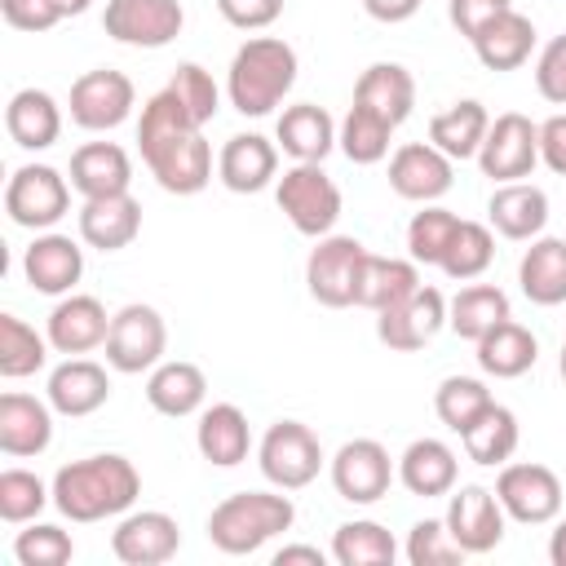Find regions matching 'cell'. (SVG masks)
<instances>
[{
    "instance_id": "1",
    "label": "cell",
    "mask_w": 566,
    "mask_h": 566,
    "mask_svg": "<svg viewBox=\"0 0 566 566\" xmlns=\"http://www.w3.org/2000/svg\"><path fill=\"white\" fill-rule=\"evenodd\" d=\"M53 509L66 517V522H106V517H124L137 495H142V473L128 455H84V460H71L53 473Z\"/></svg>"
},
{
    "instance_id": "2",
    "label": "cell",
    "mask_w": 566,
    "mask_h": 566,
    "mask_svg": "<svg viewBox=\"0 0 566 566\" xmlns=\"http://www.w3.org/2000/svg\"><path fill=\"white\" fill-rule=\"evenodd\" d=\"M296 84V49L279 35H252L234 49L226 71V97L239 115H270Z\"/></svg>"
},
{
    "instance_id": "3",
    "label": "cell",
    "mask_w": 566,
    "mask_h": 566,
    "mask_svg": "<svg viewBox=\"0 0 566 566\" xmlns=\"http://www.w3.org/2000/svg\"><path fill=\"white\" fill-rule=\"evenodd\" d=\"M292 522L296 504L283 491H234L208 513V544L230 557H248L274 535L292 531Z\"/></svg>"
},
{
    "instance_id": "4",
    "label": "cell",
    "mask_w": 566,
    "mask_h": 566,
    "mask_svg": "<svg viewBox=\"0 0 566 566\" xmlns=\"http://www.w3.org/2000/svg\"><path fill=\"white\" fill-rule=\"evenodd\" d=\"M274 199L292 230L305 239H323L340 221V186L323 172V164H292L274 181Z\"/></svg>"
},
{
    "instance_id": "5",
    "label": "cell",
    "mask_w": 566,
    "mask_h": 566,
    "mask_svg": "<svg viewBox=\"0 0 566 566\" xmlns=\"http://www.w3.org/2000/svg\"><path fill=\"white\" fill-rule=\"evenodd\" d=\"M256 464H261V473H265L270 486L301 491V486H310L323 473L327 455H323V442H318V433L310 424H301V420H274L261 433Z\"/></svg>"
},
{
    "instance_id": "6",
    "label": "cell",
    "mask_w": 566,
    "mask_h": 566,
    "mask_svg": "<svg viewBox=\"0 0 566 566\" xmlns=\"http://www.w3.org/2000/svg\"><path fill=\"white\" fill-rule=\"evenodd\" d=\"M71 181L49 168V164H22L13 168L9 186H4V212L13 226L22 230H53L66 212H71Z\"/></svg>"
},
{
    "instance_id": "7",
    "label": "cell",
    "mask_w": 566,
    "mask_h": 566,
    "mask_svg": "<svg viewBox=\"0 0 566 566\" xmlns=\"http://www.w3.org/2000/svg\"><path fill=\"white\" fill-rule=\"evenodd\" d=\"M106 363L124 376H142L150 367L164 363V349H168V327H164V314L155 305H124L111 314V332H106Z\"/></svg>"
},
{
    "instance_id": "8",
    "label": "cell",
    "mask_w": 566,
    "mask_h": 566,
    "mask_svg": "<svg viewBox=\"0 0 566 566\" xmlns=\"http://www.w3.org/2000/svg\"><path fill=\"white\" fill-rule=\"evenodd\" d=\"M539 164V124L522 111H504L491 119L486 142L478 150V168L482 177L500 181H526Z\"/></svg>"
},
{
    "instance_id": "9",
    "label": "cell",
    "mask_w": 566,
    "mask_h": 566,
    "mask_svg": "<svg viewBox=\"0 0 566 566\" xmlns=\"http://www.w3.org/2000/svg\"><path fill=\"white\" fill-rule=\"evenodd\" d=\"M495 500L504 504V517H513L522 526H544V522H557V513H562V478L535 460L500 464Z\"/></svg>"
},
{
    "instance_id": "10",
    "label": "cell",
    "mask_w": 566,
    "mask_h": 566,
    "mask_svg": "<svg viewBox=\"0 0 566 566\" xmlns=\"http://www.w3.org/2000/svg\"><path fill=\"white\" fill-rule=\"evenodd\" d=\"M367 248L354 234H323L314 239L310 256H305V287L318 305L327 310H345L354 305V283H358V265H363Z\"/></svg>"
},
{
    "instance_id": "11",
    "label": "cell",
    "mask_w": 566,
    "mask_h": 566,
    "mask_svg": "<svg viewBox=\"0 0 566 566\" xmlns=\"http://www.w3.org/2000/svg\"><path fill=\"white\" fill-rule=\"evenodd\" d=\"M181 27H186L181 0H106L102 13V31L128 49H164L181 35Z\"/></svg>"
},
{
    "instance_id": "12",
    "label": "cell",
    "mask_w": 566,
    "mask_h": 566,
    "mask_svg": "<svg viewBox=\"0 0 566 566\" xmlns=\"http://www.w3.org/2000/svg\"><path fill=\"white\" fill-rule=\"evenodd\" d=\"M71 119L84 128V133H111L119 128L133 106H137V88L124 71L115 66H97V71H84L75 84H71Z\"/></svg>"
},
{
    "instance_id": "13",
    "label": "cell",
    "mask_w": 566,
    "mask_h": 566,
    "mask_svg": "<svg viewBox=\"0 0 566 566\" xmlns=\"http://www.w3.org/2000/svg\"><path fill=\"white\" fill-rule=\"evenodd\" d=\"M327 473L345 504H376L380 495H389L398 464L389 460V451L376 438H354L327 460Z\"/></svg>"
},
{
    "instance_id": "14",
    "label": "cell",
    "mask_w": 566,
    "mask_h": 566,
    "mask_svg": "<svg viewBox=\"0 0 566 566\" xmlns=\"http://www.w3.org/2000/svg\"><path fill=\"white\" fill-rule=\"evenodd\" d=\"M442 327H447V296L438 287H424V283L407 301H398V305H389V310L376 314V336L394 354L424 349Z\"/></svg>"
},
{
    "instance_id": "15",
    "label": "cell",
    "mask_w": 566,
    "mask_h": 566,
    "mask_svg": "<svg viewBox=\"0 0 566 566\" xmlns=\"http://www.w3.org/2000/svg\"><path fill=\"white\" fill-rule=\"evenodd\" d=\"M177 548H181V526L164 509L124 513L119 526L111 531V553L124 566H164L177 557Z\"/></svg>"
},
{
    "instance_id": "16",
    "label": "cell",
    "mask_w": 566,
    "mask_h": 566,
    "mask_svg": "<svg viewBox=\"0 0 566 566\" xmlns=\"http://www.w3.org/2000/svg\"><path fill=\"white\" fill-rule=\"evenodd\" d=\"M455 181V159L433 142H407L389 155V190L411 203H438Z\"/></svg>"
},
{
    "instance_id": "17",
    "label": "cell",
    "mask_w": 566,
    "mask_h": 566,
    "mask_svg": "<svg viewBox=\"0 0 566 566\" xmlns=\"http://www.w3.org/2000/svg\"><path fill=\"white\" fill-rule=\"evenodd\" d=\"M106 332H111V314L97 296L88 292H66L57 296V305L49 310V323H44V336L57 354L75 358V354H93L106 345Z\"/></svg>"
},
{
    "instance_id": "18",
    "label": "cell",
    "mask_w": 566,
    "mask_h": 566,
    "mask_svg": "<svg viewBox=\"0 0 566 566\" xmlns=\"http://www.w3.org/2000/svg\"><path fill=\"white\" fill-rule=\"evenodd\" d=\"M442 517H447L451 539H455L469 557L491 553V548L504 539V504L495 500V491H486V486H478V482L451 491Z\"/></svg>"
},
{
    "instance_id": "19",
    "label": "cell",
    "mask_w": 566,
    "mask_h": 566,
    "mask_svg": "<svg viewBox=\"0 0 566 566\" xmlns=\"http://www.w3.org/2000/svg\"><path fill=\"white\" fill-rule=\"evenodd\" d=\"M22 274L35 292L44 296H66L75 292L80 274H84V248L71 239V234H57V230H40L31 239V248L22 252Z\"/></svg>"
},
{
    "instance_id": "20",
    "label": "cell",
    "mask_w": 566,
    "mask_h": 566,
    "mask_svg": "<svg viewBox=\"0 0 566 566\" xmlns=\"http://www.w3.org/2000/svg\"><path fill=\"white\" fill-rule=\"evenodd\" d=\"M146 168L159 181V190H168V195H199L212 181V146L203 142V128H190L177 142L150 150Z\"/></svg>"
},
{
    "instance_id": "21",
    "label": "cell",
    "mask_w": 566,
    "mask_h": 566,
    "mask_svg": "<svg viewBox=\"0 0 566 566\" xmlns=\"http://www.w3.org/2000/svg\"><path fill=\"white\" fill-rule=\"evenodd\" d=\"M44 394H49V407H53L57 416L80 420V416H93L97 407H106V398H111V376H106L102 363L75 354V358H62V363L49 371Z\"/></svg>"
},
{
    "instance_id": "22",
    "label": "cell",
    "mask_w": 566,
    "mask_h": 566,
    "mask_svg": "<svg viewBox=\"0 0 566 566\" xmlns=\"http://www.w3.org/2000/svg\"><path fill=\"white\" fill-rule=\"evenodd\" d=\"M217 177L234 195H256L279 181V142L261 133H234L217 155Z\"/></svg>"
},
{
    "instance_id": "23",
    "label": "cell",
    "mask_w": 566,
    "mask_h": 566,
    "mask_svg": "<svg viewBox=\"0 0 566 566\" xmlns=\"http://www.w3.org/2000/svg\"><path fill=\"white\" fill-rule=\"evenodd\" d=\"M486 217L495 234L513 243H531L548 226V195L535 181H500L486 199Z\"/></svg>"
},
{
    "instance_id": "24",
    "label": "cell",
    "mask_w": 566,
    "mask_h": 566,
    "mask_svg": "<svg viewBox=\"0 0 566 566\" xmlns=\"http://www.w3.org/2000/svg\"><path fill=\"white\" fill-rule=\"evenodd\" d=\"M53 442V407L31 394H0V451L9 460H31Z\"/></svg>"
},
{
    "instance_id": "25",
    "label": "cell",
    "mask_w": 566,
    "mask_h": 566,
    "mask_svg": "<svg viewBox=\"0 0 566 566\" xmlns=\"http://www.w3.org/2000/svg\"><path fill=\"white\" fill-rule=\"evenodd\" d=\"M142 234V203L124 195H97L80 208V239L97 252H119Z\"/></svg>"
},
{
    "instance_id": "26",
    "label": "cell",
    "mask_w": 566,
    "mask_h": 566,
    "mask_svg": "<svg viewBox=\"0 0 566 566\" xmlns=\"http://www.w3.org/2000/svg\"><path fill=\"white\" fill-rule=\"evenodd\" d=\"M336 128H340V124H336L323 106L296 102V106H287V111L279 115L274 142H279V150L292 155L296 164H323V159L336 150Z\"/></svg>"
},
{
    "instance_id": "27",
    "label": "cell",
    "mask_w": 566,
    "mask_h": 566,
    "mask_svg": "<svg viewBox=\"0 0 566 566\" xmlns=\"http://www.w3.org/2000/svg\"><path fill=\"white\" fill-rule=\"evenodd\" d=\"M195 447L208 464L217 469H234L248 460L252 451V429H248V416L234 407V402H212L199 411V424H195Z\"/></svg>"
},
{
    "instance_id": "28",
    "label": "cell",
    "mask_w": 566,
    "mask_h": 566,
    "mask_svg": "<svg viewBox=\"0 0 566 566\" xmlns=\"http://www.w3.org/2000/svg\"><path fill=\"white\" fill-rule=\"evenodd\" d=\"M455 473H460V460L442 438H416L398 455V482L420 500L451 495L455 491Z\"/></svg>"
},
{
    "instance_id": "29",
    "label": "cell",
    "mask_w": 566,
    "mask_h": 566,
    "mask_svg": "<svg viewBox=\"0 0 566 566\" xmlns=\"http://www.w3.org/2000/svg\"><path fill=\"white\" fill-rule=\"evenodd\" d=\"M420 287V265L411 256H376L367 252L358 265V283H354V305L380 314L398 301H407Z\"/></svg>"
},
{
    "instance_id": "30",
    "label": "cell",
    "mask_w": 566,
    "mask_h": 566,
    "mask_svg": "<svg viewBox=\"0 0 566 566\" xmlns=\"http://www.w3.org/2000/svg\"><path fill=\"white\" fill-rule=\"evenodd\" d=\"M354 106H367L385 124H402L416 106V80L402 62H371L354 84Z\"/></svg>"
},
{
    "instance_id": "31",
    "label": "cell",
    "mask_w": 566,
    "mask_h": 566,
    "mask_svg": "<svg viewBox=\"0 0 566 566\" xmlns=\"http://www.w3.org/2000/svg\"><path fill=\"white\" fill-rule=\"evenodd\" d=\"M4 128L22 150H49L62 137V106L44 88H18L4 106Z\"/></svg>"
},
{
    "instance_id": "32",
    "label": "cell",
    "mask_w": 566,
    "mask_h": 566,
    "mask_svg": "<svg viewBox=\"0 0 566 566\" xmlns=\"http://www.w3.org/2000/svg\"><path fill=\"white\" fill-rule=\"evenodd\" d=\"M71 186L84 199L124 195L133 186V159H128V150L115 146V142H84L71 155Z\"/></svg>"
},
{
    "instance_id": "33",
    "label": "cell",
    "mask_w": 566,
    "mask_h": 566,
    "mask_svg": "<svg viewBox=\"0 0 566 566\" xmlns=\"http://www.w3.org/2000/svg\"><path fill=\"white\" fill-rule=\"evenodd\" d=\"M203 398H208V376L186 358H164L146 376V402L159 416H172V420L195 416L203 407Z\"/></svg>"
},
{
    "instance_id": "34",
    "label": "cell",
    "mask_w": 566,
    "mask_h": 566,
    "mask_svg": "<svg viewBox=\"0 0 566 566\" xmlns=\"http://www.w3.org/2000/svg\"><path fill=\"white\" fill-rule=\"evenodd\" d=\"M469 44H473V53H478V62L486 71H517L535 49V22L526 13H517V9H504Z\"/></svg>"
},
{
    "instance_id": "35",
    "label": "cell",
    "mask_w": 566,
    "mask_h": 566,
    "mask_svg": "<svg viewBox=\"0 0 566 566\" xmlns=\"http://www.w3.org/2000/svg\"><path fill=\"white\" fill-rule=\"evenodd\" d=\"M517 283L531 305H562L566 301V239L539 234L517 261Z\"/></svg>"
},
{
    "instance_id": "36",
    "label": "cell",
    "mask_w": 566,
    "mask_h": 566,
    "mask_svg": "<svg viewBox=\"0 0 566 566\" xmlns=\"http://www.w3.org/2000/svg\"><path fill=\"white\" fill-rule=\"evenodd\" d=\"M473 358H478V367H482L486 376H495V380H517V376H526V371L535 367L539 340H535L531 327L504 318V323H495V327L478 340V354H473Z\"/></svg>"
},
{
    "instance_id": "37",
    "label": "cell",
    "mask_w": 566,
    "mask_h": 566,
    "mask_svg": "<svg viewBox=\"0 0 566 566\" xmlns=\"http://www.w3.org/2000/svg\"><path fill=\"white\" fill-rule=\"evenodd\" d=\"M486 128H491V115L478 97H464V102H451L447 111H438L429 119V142L447 155V159H478L482 142H486Z\"/></svg>"
},
{
    "instance_id": "38",
    "label": "cell",
    "mask_w": 566,
    "mask_h": 566,
    "mask_svg": "<svg viewBox=\"0 0 566 566\" xmlns=\"http://www.w3.org/2000/svg\"><path fill=\"white\" fill-rule=\"evenodd\" d=\"M513 318L509 314V296L495 287V283H469L460 287L451 301H447V327L460 336V340H482L495 323Z\"/></svg>"
},
{
    "instance_id": "39",
    "label": "cell",
    "mask_w": 566,
    "mask_h": 566,
    "mask_svg": "<svg viewBox=\"0 0 566 566\" xmlns=\"http://www.w3.org/2000/svg\"><path fill=\"white\" fill-rule=\"evenodd\" d=\"M460 442H464V455H469L473 464L500 469V464L513 460V451H517V442H522V429H517V416H513L509 407L491 402V407L460 433Z\"/></svg>"
},
{
    "instance_id": "40",
    "label": "cell",
    "mask_w": 566,
    "mask_h": 566,
    "mask_svg": "<svg viewBox=\"0 0 566 566\" xmlns=\"http://www.w3.org/2000/svg\"><path fill=\"white\" fill-rule=\"evenodd\" d=\"M332 557L340 566H394L398 557V544L394 535L371 522V517H354V522H340L336 535H332Z\"/></svg>"
},
{
    "instance_id": "41",
    "label": "cell",
    "mask_w": 566,
    "mask_h": 566,
    "mask_svg": "<svg viewBox=\"0 0 566 566\" xmlns=\"http://www.w3.org/2000/svg\"><path fill=\"white\" fill-rule=\"evenodd\" d=\"M49 336H40L31 323H22L18 314H0V376L4 380H22L35 376L49 363Z\"/></svg>"
},
{
    "instance_id": "42",
    "label": "cell",
    "mask_w": 566,
    "mask_h": 566,
    "mask_svg": "<svg viewBox=\"0 0 566 566\" xmlns=\"http://www.w3.org/2000/svg\"><path fill=\"white\" fill-rule=\"evenodd\" d=\"M389 137H394V124H385L367 106H349L336 128V146L349 164H380L389 155Z\"/></svg>"
},
{
    "instance_id": "43",
    "label": "cell",
    "mask_w": 566,
    "mask_h": 566,
    "mask_svg": "<svg viewBox=\"0 0 566 566\" xmlns=\"http://www.w3.org/2000/svg\"><path fill=\"white\" fill-rule=\"evenodd\" d=\"M491 261H495V234H491V226H482V221H460L438 270H442L447 279H455V283H469V279H482Z\"/></svg>"
},
{
    "instance_id": "44",
    "label": "cell",
    "mask_w": 566,
    "mask_h": 566,
    "mask_svg": "<svg viewBox=\"0 0 566 566\" xmlns=\"http://www.w3.org/2000/svg\"><path fill=\"white\" fill-rule=\"evenodd\" d=\"M190 128H199V124L186 115V106L177 102V93H172V88H159L155 97H146L142 119H137V146H142V159H146L150 150L177 142V137L190 133Z\"/></svg>"
},
{
    "instance_id": "45",
    "label": "cell",
    "mask_w": 566,
    "mask_h": 566,
    "mask_svg": "<svg viewBox=\"0 0 566 566\" xmlns=\"http://www.w3.org/2000/svg\"><path fill=\"white\" fill-rule=\"evenodd\" d=\"M455 226H460V217L451 208L420 203V212L407 221V252H411V261L416 265H442Z\"/></svg>"
},
{
    "instance_id": "46",
    "label": "cell",
    "mask_w": 566,
    "mask_h": 566,
    "mask_svg": "<svg viewBox=\"0 0 566 566\" xmlns=\"http://www.w3.org/2000/svg\"><path fill=\"white\" fill-rule=\"evenodd\" d=\"M491 402H495V398H491V389H486L478 376H447V380L438 385V394H433V411H438V420H442L451 433H464Z\"/></svg>"
},
{
    "instance_id": "47",
    "label": "cell",
    "mask_w": 566,
    "mask_h": 566,
    "mask_svg": "<svg viewBox=\"0 0 566 566\" xmlns=\"http://www.w3.org/2000/svg\"><path fill=\"white\" fill-rule=\"evenodd\" d=\"M44 504H53V486H44L31 469H4L0 473V522L27 526L44 513Z\"/></svg>"
},
{
    "instance_id": "48",
    "label": "cell",
    "mask_w": 566,
    "mask_h": 566,
    "mask_svg": "<svg viewBox=\"0 0 566 566\" xmlns=\"http://www.w3.org/2000/svg\"><path fill=\"white\" fill-rule=\"evenodd\" d=\"M168 88L177 93V102L186 106V115H190L199 128L217 119V111H221V88H217V80H212L199 62H177Z\"/></svg>"
},
{
    "instance_id": "49",
    "label": "cell",
    "mask_w": 566,
    "mask_h": 566,
    "mask_svg": "<svg viewBox=\"0 0 566 566\" xmlns=\"http://www.w3.org/2000/svg\"><path fill=\"white\" fill-rule=\"evenodd\" d=\"M13 557L22 566H66L75 557V539L53 522H27L13 539Z\"/></svg>"
},
{
    "instance_id": "50",
    "label": "cell",
    "mask_w": 566,
    "mask_h": 566,
    "mask_svg": "<svg viewBox=\"0 0 566 566\" xmlns=\"http://www.w3.org/2000/svg\"><path fill=\"white\" fill-rule=\"evenodd\" d=\"M407 562L411 566H455V562H464L469 553L451 539V531H447V517H420L411 531H407Z\"/></svg>"
},
{
    "instance_id": "51",
    "label": "cell",
    "mask_w": 566,
    "mask_h": 566,
    "mask_svg": "<svg viewBox=\"0 0 566 566\" xmlns=\"http://www.w3.org/2000/svg\"><path fill=\"white\" fill-rule=\"evenodd\" d=\"M535 88L544 102L566 106V35H553L535 57Z\"/></svg>"
},
{
    "instance_id": "52",
    "label": "cell",
    "mask_w": 566,
    "mask_h": 566,
    "mask_svg": "<svg viewBox=\"0 0 566 566\" xmlns=\"http://www.w3.org/2000/svg\"><path fill=\"white\" fill-rule=\"evenodd\" d=\"M217 13L239 31H265L279 22L283 0H217Z\"/></svg>"
},
{
    "instance_id": "53",
    "label": "cell",
    "mask_w": 566,
    "mask_h": 566,
    "mask_svg": "<svg viewBox=\"0 0 566 566\" xmlns=\"http://www.w3.org/2000/svg\"><path fill=\"white\" fill-rule=\"evenodd\" d=\"M0 13L13 31H27V35H40V31H53L62 18L53 9V0H0Z\"/></svg>"
},
{
    "instance_id": "54",
    "label": "cell",
    "mask_w": 566,
    "mask_h": 566,
    "mask_svg": "<svg viewBox=\"0 0 566 566\" xmlns=\"http://www.w3.org/2000/svg\"><path fill=\"white\" fill-rule=\"evenodd\" d=\"M504 9H513L509 0H447V18H451V27L464 35V40H473L495 13H504Z\"/></svg>"
},
{
    "instance_id": "55",
    "label": "cell",
    "mask_w": 566,
    "mask_h": 566,
    "mask_svg": "<svg viewBox=\"0 0 566 566\" xmlns=\"http://www.w3.org/2000/svg\"><path fill=\"white\" fill-rule=\"evenodd\" d=\"M539 164L553 168L557 177H566V111L548 115L539 124Z\"/></svg>"
},
{
    "instance_id": "56",
    "label": "cell",
    "mask_w": 566,
    "mask_h": 566,
    "mask_svg": "<svg viewBox=\"0 0 566 566\" xmlns=\"http://www.w3.org/2000/svg\"><path fill=\"white\" fill-rule=\"evenodd\" d=\"M363 9H367V18H376L385 27H398V22L420 13V0H363Z\"/></svg>"
},
{
    "instance_id": "57",
    "label": "cell",
    "mask_w": 566,
    "mask_h": 566,
    "mask_svg": "<svg viewBox=\"0 0 566 566\" xmlns=\"http://www.w3.org/2000/svg\"><path fill=\"white\" fill-rule=\"evenodd\" d=\"M292 562H310V566H323L327 557H323V548H314V544H283V548L274 553V566H292Z\"/></svg>"
},
{
    "instance_id": "58",
    "label": "cell",
    "mask_w": 566,
    "mask_h": 566,
    "mask_svg": "<svg viewBox=\"0 0 566 566\" xmlns=\"http://www.w3.org/2000/svg\"><path fill=\"white\" fill-rule=\"evenodd\" d=\"M548 562L553 566H566V517H557V526L548 535Z\"/></svg>"
},
{
    "instance_id": "59",
    "label": "cell",
    "mask_w": 566,
    "mask_h": 566,
    "mask_svg": "<svg viewBox=\"0 0 566 566\" xmlns=\"http://www.w3.org/2000/svg\"><path fill=\"white\" fill-rule=\"evenodd\" d=\"M93 0H53V9H57V18H80L84 9H88Z\"/></svg>"
},
{
    "instance_id": "60",
    "label": "cell",
    "mask_w": 566,
    "mask_h": 566,
    "mask_svg": "<svg viewBox=\"0 0 566 566\" xmlns=\"http://www.w3.org/2000/svg\"><path fill=\"white\" fill-rule=\"evenodd\" d=\"M557 371H562V380H566V345H562V358H557Z\"/></svg>"
}]
</instances>
